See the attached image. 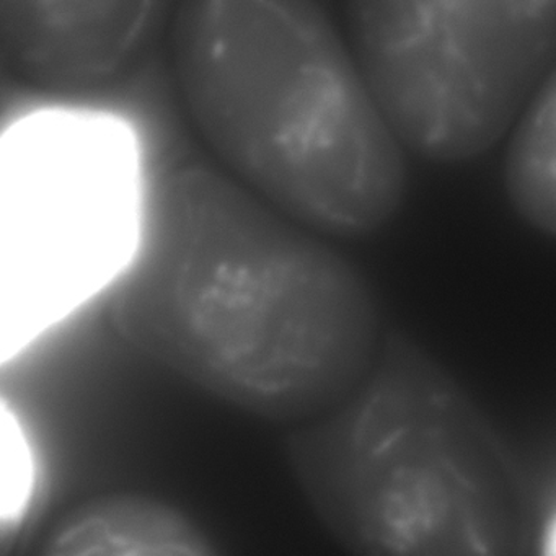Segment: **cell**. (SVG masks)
Here are the masks:
<instances>
[{
	"label": "cell",
	"mask_w": 556,
	"mask_h": 556,
	"mask_svg": "<svg viewBox=\"0 0 556 556\" xmlns=\"http://www.w3.org/2000/svg\"><path fill=\"white\" fill-rule=\"evenodd\" d=\"M113 330L220 402L301 425L340 403L383 334L364 273L229 172L190 162L142 197Z\"/></svg>",
	"instance_id": "6da1fadb"
},
{
	"label": "cell",
	"mask_w": 556,
	"mask_h": 556,
	"mask_svg": "<svg viewBox=\"0 0 556 556\" xmlns=\"http://www.w3.org/2000/svg\"><path fill=\"white\" fill-rule=\"evenodd\" d=\"M175 79L224 170L324 237L402 207L405 144L318 0H181Z\"/></svg>",
	"instance_id": "7a4b0ae2"
},
{
	"label": "cell",
	"mask_w": 556,
	"mask_h": 556,
	"mask_svg": "<svg viewBox=\"0 0 556 556\" xmlns=\"http://www.w3.org/2000/svg\"><path fill=\"white\" fill-rule=\"evenodd\" d=\"M288 458L348 552L516 556L536 543L516 455L457 379L399 331L340 403L298 425Z\"/></svg>",
	"instance_id": "3957f363"
},
{
	"label": "cell",
	"mask_w": 556,
	"mask_h": 556,
	"mask_svg": "<svg viewBox=\"0 0 556 556\" xmlns=\"http://www.w3.org/2000/svg\"><path fill=\"white\" fill-rule=\"evenodd\" d=\"M350 45L408 151L493 148L556 61V0H344Z\"/></svg>",
	"instance_id": "277c9868"
},
{
	"label": "cell",
	"mask_w": 556,
	"mask_h": 556,
	"mask_svg": "<svg viewBox=\"0 0 556 556\" xmlns=\"http://www.w3.org/2000/svg\"><path fill=\"white\" fill-rule=\"evenodd\" d=\"M167 8L168 0H0L2 61L43 92H96L141 60Z\"/></svg>",
	"instance_id": "5b68a950"
},
{
	"label": "cell",
	"mask_w": 556,
	"mask_h": 556,
	"mask_svg": "<svg viewBox=\"0 0 556 556\" xmlns=\"http://www.w3.org/2000/svg\"><path fill=\"white\" fill-rule=\"evenodd\" d=\"M45 555L207 556L216 548L184 510L149 494L116 491L67 509L45 536Z\"/></svg>",
	"instance_id": "8992f818"
},
{
	"label": "cell",
	"mask_w": 556,
	"mask_h": 556,
	"mask_svg": "<svg viewBox=\"0 0 556 556\" xmlns=\"http://www.w3.org/2000/svg\"><path fill=\"white\" fill-rule=\"evenodd\" d=\"M504 181L520 219L556 237V61L520 113Z\"/></svg>",
	"instance_id": "52a82bcc"
},
{
	"label": "cell",
	"mask_w": 556,
	"mask_h": 556,
	"mask_svg": "<svg viewBox=\"0 0 556 556\" xmlns=\"http://www.w3.org/2000/svg\"><path fill=\"white\" fill-rule=\"evenodd\" d=\"M546 546H548V553L556 555V522L553 523L552 529L548 530V535L545 540Z\"/></svg>",
	"instance_id": "ba28073f"
}]
</instances>
